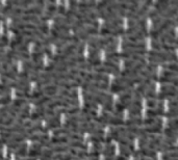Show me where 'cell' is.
<instances>
[{
	"label": "cell",
	"mask_w": 178,
	"mask_h": 160,
	"mask_svg": "<svg viewBox=\"0 0 178 160\" xmlns=\"http://www.w3.org/2000/svg\"><path fill=\"white\" fill-rule=\"evenodd\" d=\"M10 30H32V31H41L42 33L48 32V27L46 25H35L33 23H16L10 27Z\"/></svg>",
	"instance_id": "obj_1"
},
{
	"label": "cell",
	"mask_w": 178,
	"mask_h": 160,
	"mask_svg": "<svg viewBox=\"0 0 178 160\" xmlns=\"http://www.w3.org/2000/svg\"><path fill=\"white\" fill-rule=\"evenodd\" d=\"M24 131V127L22 125H15L13 127H4L1 128V132L2 133H21Z\"/></svg>",
	"instance_id": "obj_2"
},
{
	"label": "cell",
	"mask_w": 178,
	"mask_h": 160,
	"mask_svg": "<svg viewBox=\"0 0 178 160\" xmlns=\"http://www.w3.org/2000/svg\"><path fill=\"white\" fill-rule=\"evenodd\" d=\"M145 36H147V30H146V28H142V29H140L139 31L133 33L132 35H129L128 40L132 41V42H135V41L142 40V39H144Z\"/></svg>",
	"instance_id": "obj_3"
},
{
	"label": "cell",
	"mask_w": 178,
	"mask_h": 160,
	"mask_svg": "<svg viewBox=\"0 0 178 160\" xmlns=\"http://www.w3.org/2000/svg\"><path fill=\"white\" fill-rule=\"evenodd\" d=\"M123 47H124V48L142 50V49H145L146 45L144 44V43H131V42H124V43H123Z\"/></svg>",
	"instance_id": "obj_4"
},
{
	"label": "cell",
	"mask_w": 178,
	"mask_h": 160,
	"mask_svg": "<svg viewBox=\"0 0 178 160\" xmlns=\"http://www.w3.org/2000/svg\"><path fill=\"white\" fill-rule=\"evenodd\" d=\"M58 126H60V117H50L48 120V125L46 126L45 129L46 131L48 130V129H54V128H57Z\"/></svg>",
	"instance_id": "obj_5"
},
{
	"label": "cell",
	"mask_w": 178,
	"mask_h": 160,
	"mask_svg": "<svg viewBox=\"0 0 178 160\" xmlns=\"http://www.w3.org/2000/svg\"><path fill=\"white\" fill-rule=\"evenodd\" d=\"M29 138L33 140V142H47L49 139V136L45 133H37V134H32L31 136H29Z\"/></svg>",
	"instance_id": "obj_6"
},
{
	"label": "cell",
	"mask_w": 178,
	"mask_h": 160,
	"mask_svg": "<svg viewBox=\"0 0 178 160\" xmlns=\"http://www.w3.org/2000/svg\"><path fill=\"white\" fill-rule=\"evenodd\" d=\"M96 2L94 1H80L77 2V6H78L80 10H90L91 7L95 6Z\"/></svg>",
	"instance_id": "obj_7"
},
{
	"label": "cell",
	"mask_w": 178,
	"mask_h": 160,
	"mask_svg": "<svg viewBox=\"0 0 178 160\" xmlns=\"http://www.w3.org/2000/svg\"><path fill=\"white\" fill-rule=\"evenodd\" d=\"M68 137L67 136H54L51 138L50 145H56V144H66L68 142Z\"/></svg>",
	"instance_id": "obj_8"
},
{
	"label": "cell",
	"mask_w": 178,
	"mask_h": 160,
	"mask_svg": "<svg viewBox=\"0 0 178 160\" xmlns=\"http://www.w3.org/2000/svg\"><path fill=\"white\" fill-rule=\"evenodd\" d=\"M54 99V96L53 97H51V96H45V97H42L40 98V99H38V100H35V105H43L44 103H50L51 101H53Z\"/></svg>",
	"instance_id": "obj_9"
},
{
	"label": "cell",
	"mask_w": 178,
	"mask_h": 160,
	"mask_svg": "<svg viewBox=\"0 0 178 160\" xmlns=\"http://www.w3.org/2000/svg\"><path fill=\"white\" fill-rule=\"evenodd\" d=\"M129 86L127 84H113V86L110 88L112 92H124L126 89H128Z\"/></svg>",
	"instance_id": "obj_10"
},
{
	"label": "cell",
	"mask_w": 178,
	"mask_h": 160,
	"mask_svg": "<svg viewBox=\"0 0 178 160\" xmlns=\"http://www.w3.org/2000/svg\"><path fill=\"white\" fill-rule=\"evenodd\" d=\"M143 155V156H147V157H155V152H153L152 150H150V149H142V150H140L139 152H137L135 154V156L137 155Z\"/></svg>",
	"instance_id": "obj_11"
},
{
	"label": "cell",
	"mask_w": 178,
	"mask_h": 160,
	"mask_svg": "<svg viewBox=\"0 0 178 160\" xmlns=\"http://www.w3.org/2000/svg\"><path fill=\"white\" fill-rule=\"evenodd\" d=\"M147 114H148L149 117H156V116H162V114H165V112L163 111V108H152V109H149L148 111H147Z\"/></svg>",
	"instance_id": "obj_12"
},
{
	"label": "cell",
	"mask_w": 178,
	"mask_h": 160,
	"mask_svg": "<svg viewBox=\"0 0 178 160\" xmlns=\"http://www.w3.org/2000/svg\"><path fill=\"white\" fill-rule=\"evenodd\" d=\"M96 72L99 73H119V70H114L112 68H108V67L104 66V67H96L95 68Z\"/></svg>",
	"instance_id": "obj_13"
},
{
	"label": "cell",
	"mask_w": 178,
	"mask_h": 160,
	"mask_svg": "<svg viewBox=\"0 0 178 160\" xmlns=\"http://www.w3.org/2000/svg\"><path fill=\"white\" fill-rule=\"evenodd\" d=\"M52 160H72L73 156L71 154H56L51 157Z\"/></svg>",
	"instance_id": "obj_14"
},
{
	"label": "cell",
	"mask_w": 178,
	"mask_h": 160,
	"mask_svg": "<svg viewBox=\"0 0 178 160\" xmlns=\"http://www.w3.org/2000/svg\"><path fill=\"white\" fill-rule=\"evenodd\" d=\"M143 131L145 133H158L162 131V127H159V126H156V125H152L150 126V127H146L145 129H143Z\"/></svg>",
	"instance_id": "obj_15"
},
{
	"label": "cell",
	"mask_w": 178,
	"mask_h": 160,
	"mask_svg": "<svg viewBox=\"0 0 178 160\" xmlns=\"http://www.w3.org/2000/svg\"><path fill=\"white\" fill-rule=\"evenodd\" d=\"M103 153H104V155L106 156V158H112V156L115 154V146H114V145H107V147L105 148Z\"/></svg>",
	"instance_id": "obj_16"
},
{
	"label": "cell",
	"mask_w": 178,
	"mask_h": 160,
	"mask_svg": "<svg viewBox=\"0 0 178 160\" xmlns=\"http://www.w3.org/2000/svg\"><path fill=\"white\" fill-rule=\"evenodd\" d=\"M125 124L128 125V127H132L133 125H141L143 124V120H141L140 117H131L130 120L126 121Z\"/></svg>",
	"instance_id": "obj_17"
},
{
	"label": "cell",
	"mask_w": 178,
	"mask_h": 160,
	"mask_svg": "<svg viewBox=\"0 0 178 160\" xmlns=\"http://www.w3.org/2000/svg\"><path fill=\"white\" fill-rule=\"evenodd\" d=\"M69 150V147H66V146H57V147H53L50 149L52 153H57V154H62L65 153Z\"/></svg>",
	"instance_id": "obj_18"
},
{
	"label": "cell",
	"mask_w": 178,
	"mask_h": 160,
	"mask_svg": "<svg viewBox=\"0 0 178 160\" xmlns=\"http://www.w3.org/2000/svg\"><path fill=\"white\" fill-rule=\"evenodd\" d=\"M165 134L168 137H170L171 139H175L178 137V132L177 131L173 130V129H170V128H167L165 130Z\"/></svg>",
	"instance_id": "obj_19"
},
{
	"label": "cell",
	"mask_w": 178,
	"mask_h": 160,
	"mask_svg": "<svg viewBox=\"0 0 178 160\" xmlns=\"http://www.w3.org/2000/svg\"><path fill=\"white\" fill-rule=\"evenodd\" d=\"M25 153H26V146L25 145H20V147L14 151V154L17 156H23L25 155Z\"/></svg>",
	"instance_id": "obj_20"
},
{
	"label": "cell",
	"mask_w": 178,
	"mask_h": 160,
	"mask_svg": "<svg viewBox=\"0 0 178 160\" xmlns=\"http://www.w3.org/2000/svg\"><path fill=\"white\" fill-rule=\"evenodd\" d=\"M177 95V92H162L158 95V99L163 100L167 97H175Z\"/></svg>",
	"instance_id": "obj_21"
},
{
	"label": "cell",
	"mask_w": 178,
	"mask_h": 160,
	"mask_svg": "<svg viewBox=\"0 0 178 160\" xmlns=\"http://www.w3.org/2000/svg\"><path fill=\"white\" fill-rule=\"evenodd\" d=\"M82 31L87 35H97L98 33V30H97L96 27H93V26H88V27H83L82 28Z\"/></svg>",
	"instance_id": "obj_22"
},
{
	"label": "cell",
	"mask_w": 178,
	"mask_h": 160,
	"mask_svg": "<svg viewBox=\"0 0 178 160\" xmlns=\"http://www.w3.org/2000/svg\"><path fill=\"white\" fill-rule=\"evenodd\" d=\"M27 117H30V111H29V107H25L23 110L21 111L20 116H19V120L23 121Z\"/></svg>",
	"instance_id": "obj_23"
},
{
	"label": "cell",
	"mask_w": 178,
	"mask_h": 160,
	"mask_svg": "<svg viewBox=\"0 0 178 160\" xmlns=\"http://www.w3.org/2000/svg\"><path fill=\"white\" fill-rule=\"evenodd\" d=\"M28 155L30 157H32V158H35V157L43 155V151H42V149H31V150L29 151Z\"/></svg>",
	"instance_id": "obj_24"
},
{
	"label": "cell",
	"mask_w": 178,
	"mask_h": 160,
	"mask_svg": "<svg viewBox=\"0 0 178 160\" xmlns=\"http://www.w3.org/2000/svg\"><path fill=\"white\" fill-rule=\"evenodd\" d=\"M164 68H166L167 70H169L170 72H178V64H165Z\"/></svg>",
	"instance_id": "obj_25"
},
{
	"label": "cell",
	"mask_w": 178,
	"mask_h": 160,
	"mask_svg": "<svg viewBox=\"0 0 178 160\" xmlns=\"http://www.w3.org/2000/svg\"><path fill=\"white\" fill-rule=\"evenodd\" d=\"M164 160H170V159H175L178 158V152H170L166 155H164Z\"/></svg>",
	"instance_id": "obj_26"
},
{
	"label": "cell",
	"mask_w": 178,
	"mask_h": 160,
	"mask_svg": "<svg viewBox=\"0 0 178 160\" xmlns=\"http://www.w3.org/2000/svg\"><path fill=\"white\" fill-rule=\"evenodd\" d=\"M69 147L78 148V149H87V145L82 144V142H70Z\"/></svg>",
	"instance_id": "obj_27"
},
{
	"label": "cell",
	"mask_w": 178,
	"mask_h": 160,
	"mask_svg": "<svg viewBox=\"0 0 178 160\" xmlns=\"http://www.w3.org/2000/svg\"><path fill=\"white\" fill-rule=\"evenodd\" d=\"M90 140H92L94 144H101V142H105V138L103 136H93V137H91Z\"/></svg>",
	"instance_id": "obj_28"
},
{
	"label": "cell",
	"mask_w": 178,
	"mask_h": 160,
	"mask_svg": "<svg viewBox=\"0 0 178 160\" xmlns=\"http://www.w3.org/2000/svg\"><path fill=\"white\" fill-rule=\"evenodd\" d=\"M165 116L167 117H175L178 116V110L176 108H172L171 110H169L168 112H166Z\"/></svg>",
	"instance_id": "obj_29"
},
{
	"label": "cell",
	"mask_w": 178,
	"mask_h": 160,
	"mask_svg": "<svg viewBox=\"0 0 178 160\" xmlns=\"http://www.w3.org/2000/svg\"><path fill=\"white\" fill-rule=\"evenodd\" d=\"M25 99H23V98H19V99H17L15 102L13 103V106L14 107H18V108H21L22 105H24L25 103Z\"/></svg>",
	"instance_id": "obj_30"
},
{
	"label": "cell",
	"mask_w": 178,
	"mask_h": 160,
	"mask_svg": "<svg viewBox=\"0 0 178 160\" xmlns=\"http://www.w3.org/2000/svg\"><path fill=\"white\" fill-rule=\"evenodd\" d=\"M175 47H176V46H174V45L162 43V48L165 49V50H170V51H173V50H175Z\"/></svg>",
	"instance_id": "obj_31"
},
{
	"label": "cell",
	"mask_w": 178,
	"mask_h": 160,
	"mask_svg": "<svg viewBox=\"0 0 178 160\" xmlns=\"http://www.w3.org/2000/svg\"><path fill=\"white\" fill-rule=\"evenodd\" d=\"M120 150H121V153L123 154V156H125V157H126V156H129L130 154H131V152H132V151L130 150V149L126 148V147H121Z\"/></svg>",
	"instance_id": "obj_32"
},
{
	"label": "cell",
	"mask_w": 178,
	"mask_h": 160,
	"mask_svg": "<svg viewBox=\"0 0 178 160\" xmlns=\"http://www.w3.org/2000/svg\"><path fill=\"white\" fill-rule=\"evenodd\" d=\"M7 44H8V40H7L6 36H5V35L0 36V48H2V47H5Z\"/></svg>",
	"instance_id": "obj_33"
},
{
	"label": "cell",
	"mask_w": 178,
	"mask_h": 160,
	"mask_svg": "<svg viewBox=\"0 0 178 160\" xmlns=\"http://www.w3.org/2000/svg\"><path fill=\"white\" fill-rule=\"evenodd\" d=\"M152 47H153L154 50H159L162 48V43H159L157 41H153L152 42Z\"/></svg>",
	"instance_id": "obj_34"
},
{
	"label": "cell",
	"mask_w": 178,
	"mask_h": 160,
	"mask_svg": "<svg viewBox=\"0 0 178 160\" xmlns=\"http://www.w3.org/2000/svg\"><path fill=\"white\" fill-rule=\"evenodd\" d=\"M174 76V72H170V71H165L163 74V77L165 78H173Z\"/></svg>",
	"instance_id": "obj_35"
},
{
	"label": "cell",
	"mask_w": 178,
	"mask_h": 160,
	"mask_svg": "<svg viewBox=\"0 0 178 160\" xmlns=\"http://www.w3.org/2000/svg\"><path fill=\"white\" fill-rule=\"evenodd\" d=\"M1 95H7V92H5V91H2V89H0V96H1Z\"/></svg>",
	"instance_id": "obj_36"
},
{
	"label": "cell",
	"mask_w": 178,
	"mask_h": 160,
	"mask_svg": "<svg viewBox=\"0 0 178 160\" xmlns=\"http://www.w3.org/2000/svg\"><path fill=\"white\" fill-rule=\"evenodd\" d=\"M173 44H175V45H176V46H178V38H177V39L175 38V40H174V42H173Z\"/></svg>",
	"instance_id": "obj_37"
},
{
	"label": "cell",
	"mask_w": 178,
	"mask_h": 160,
	"mask_svg": "<svg viewBox=\"0 0 178 160\" xmlns=\"http://www.w3.org/2000/svg\"><path fill=\"white\" fill-rule=\"evenodd\" d=\"M18 160H35V158H22V159H18Z\"/></svg>",
	"instance_id": "obj_38"
},
{
	"label": "cell",
	"mask_w": 178,
	"mask_h": 160,
	"mask_svg": "<svg viewBox=\"0 0 178 160\" xmlns=\"http://www.w3.org/2000/svg\"><path fill=\"white\" fill-rule=\"evenodd\" d=\"M140 160H150V159H148V158H141Z\"/></svg>",
	"instance_id": "obj_39"
},
{
	"label": "cell",
	"mask_w": 178,
	"mask_h": 160,
	"mask_svg": "<svg viewBox=\"0 0 178 160\" xmlns=\"http://www.w3.org/2000/svg\"><path fill=\"white\" fill-rule=\"evenodd\" d=\"M91 160H99V159L98 158H92Z\"/></svg>",
	"instance_id": "obj_40"
},
{
	"label": "cell",
	"mask_w": 178,
	"mask_h": 160,
	"mask_svg": "<svg viewBox=\"0 0 178 160\" xmlns=\"http://www.w3.org/2000/svg\"><path fill=\"white\" fill-rule=\"evenodd\" d=\"M177 95H178V91H177Z\"/></svg>",
	"instance_id": "obj_41"
}]
</instances>
